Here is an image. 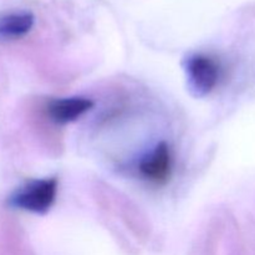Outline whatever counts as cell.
I'll return each mask as SVG.
<instances>
[{"instance_id":"cell-3","label":"cell","mask_w":255,"mask_h":255,"mask_svg":"<svg viewBox=\"0 0 255 255\" xmlns=\"http://www.w3.org/2000/svg\"><path fill=\"white\" fill-rule=\"evenodd\" d=\"M139 173L153 184H162L168 181L172 169V157L166 142H161L139 162Z\"/></svg>"},{"instance_id":"cell-5","label":"cell","mask_w":255,"mask_h":255,"mask_svg":"<svg viewBox=\"0 0 255 255\" xmlns=\"http://www.w3.org/2000/svg\"><path fill=\"white\" fill-rule=\"evenodd\" d=\"M34 14L26 10L7 12L0 16V40L20 39L31 31Z\"/></svg>"},{"instance_id":"cell-1","label":"cell","mask_w":255,"mask_h":255,"mask_svg":"<svg viewBox=\"0 0 255 255\" xmlns=\"http://www.w3.org/2000/svg\"><path fill=\"white\" fill-rule=\"evenodd\" d=\"M57 194V178L36 179L17 189L9 198V204L16 209L45 214L55 203Z\"/></svg>"},{"instance_id":"cell-4","label":"cell","mask_w":255,"mask_h":255,"mask_svg":"<svg viewBox=\"0 0 255 255\" xmlns=\"http://www.w3.org/2000/svg\"><path fill=\"white\" fill-rule=\"evenodd\" d=\"M94 102L86 97H65L50 101L47 105L49 117L57 125H66L76 121L77 119L92 109Z\"/></svg>"},{"instance_id":"cell-2","label":"cell","mask_w":255,"mask_h":255,"mask_svg":"<svg viewBox=\"0 0 255 255\" xmlns=\"http://www.w3.org/2000/svg\"><path fill=\"white\" fill-rule=\"evenodd\" d=\"M183 69L186 72L187 86L193 96H207L218 85L221 67L218 62L208 55H189L184 60Z\"/></svg>"}]
</instances>
